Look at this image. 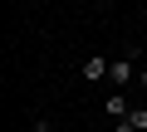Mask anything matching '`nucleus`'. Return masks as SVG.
I'll use <instances>...</instances> for the list:
<instances>
[{
	"label": "nucleus",
	"instance_id": "nucleus-1",
	"mask_svg": "<svg viewBox=\"0 0 147 132\" xmlns=\"http://www.w3.org/2000/svg\"><path fill=\"white\" fill-rule=\"evenodd\" d=\"M108 69H113V64H108L103 54H93V59L84 64V78H88V83H93V78H108Z\"/></svg>",
	"mask_w": 147,
	"mask_h": 132
},
{
	"label": "nucleus",
	"instance_id": "nucleus-2",
	"mask_svg": "<svg viewBox=\"0 0 147 132\" xmlns=\"http://www.w3.org/2000/svg\"><path fill=\"white\" fill-rule=\"evenodd\" d=\"M132 78H137V74H132V64H123V59H118L113 69H108V83H118V88H127Z\"/></svg>",
	"mask_w": 147,
	"mask_h": 132
},
{
	"label": "nucleus",
	"instance_id": "nucleus-6",
	"mask_svg": "<svg viewBox=\"0 0 147 132\" xmlns=\"http://www.w3.org/2000/svg\"><path fill=\"white\" fill-rule=\"evenodd\" d=\"M113 132H137V127H132V122H127V117H123V122H118V127H113Z\"/></svg>",
	"mask_w": 147,
	"mask_h": 132
},
{
	"label": "nucleus",
	"instance_id": "nucleus-7",
	"mask_svg": "<svg viewBox=\"0 0 147 132\" xmlns=\"http://www.w3.org/2000/svg\"><path fill=\"white\" fill-rule=\"evenodd\" d=\"M137 83H142V88H147V64H142V74H137Z\"/></svg>",
	"mask_w": 147,
	"mask_h": 132
},
{
	"label": "nucleus",
	"instance_id": "nucleus-4",
	"mask_svg": "<svg viewBox=\"0 0 147 132\" xmlns=\"http://www.w3.org/2000/svg\"><path fill=\"white\" fill-rule=\"evenodd\" d=\"M127 122H132L137 132H147V108H132V113H127Z\"/></svg>",
	"mask_w": 147,
	"mask_h": 132
},
{
	"label": "nucleus",
	"instance_id": "nucleus-5",
	"mask_svg": "<svg viewBox=\"0 0 147 132\" xmlns=\"http://www.w3.org/2000/svg\"><path fill=\"white\" fill-rule=\"evenodd\" d=\"M30 132H54V122H49V117H34V127H30Z\"/></svg>",
	"mask_w": 147,
	"mask_h": 132
},
{
	"label": "nucleus",
	"instance_id": "nucleus-3",
	"mask_svg": "<svg viewBox=\"0 0 147 132\" xmlns=\"http://www.w3.org/2000/svg\"><path fill=\"white\" fill-rule=\"evenodd\" d=\"M103 108H108V117H127V98H123V93H108Z\"/></svg>",
	"mask_w": 147,
	"mask_h": 132
}]
</instances>
